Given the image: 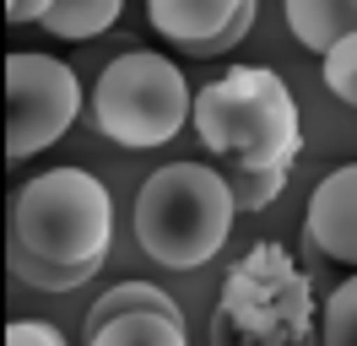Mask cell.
Wrapping results in <instances>:
<instances>
[{
	"instance_id": "6da1fadb",
	"label": "cell",
	"mask_w": 357,
	"mask_h": 346,
	"mask_svg": "<svg viewBox=\"0 0 357 346\" xmlns=\"http://www.w3.org/2000/svg\"><path fill=\"white\" fill-rule=\"evenodd\" d=\"M114 233V200L87 168H49L11 195V276L38 292H70L98 276Z\"/></svg>"
},
{
	"instance_id": "7a4b0ae2",
	"label": "cell",
	"mask_w": 357,
	"mask_h": 346,
	"mask_svg": "<svg viewBox=\"0 0 357 346\" xmlns=\"http://www.w3.org/2000/svg\"><path fill=\"white\" fill-rule=\"evenodd\" d=\"M233 211L238 200H233L227 173L206 163H168L146 173L135 195V243L146 249V260L168 271H195L227 243Z\"/></svg>"
},
{
	"instance_id": "3957f363",
	"label": "cell",
	"mask_w": 357,
	"mask_h": 346,
	"mask_svg": "<svg viewBox=\"0 0 357 346\" xmlns=\"http://www.w3.org/2000/svg\"><path fill=\"white\" fill-rule=\"evenodd\" d=\"M195 135L244 168H287L303 146L298 103L266 65H233L222 82H206L195 98Z\"/></svg>"
},
{
	"instance_id": "277c9868",
	"label": "cell",
	"mask_w": 357,
	"mask_h": 346,
	"mask_svg": "<svg viewBox=\"0 0 357 346\" xmlns=\"http://www.w3.org/2000/svg\"><path fill=\"white\" fill-rule=\"evenodd\" d=\"M92 119L119 146H162L184 130V119H195V98L174 60L130 49L103 65L92 86Z\"/></svg>"
},
{
	"instance_id": "5b68a950",
	"label": "cell",
	"mask_w": 357,
	"mask_h": 346,
	"mask_svg": "<svg viewBox=\"0 0 357 346\" xmlns=\"http://www.w3.org/2000/svg\"><path fill=\"white\" fill-rule=\"evenodd\" d=\"M82 108V82L54 54H11L6 60V157L22 163L54 146Z\"/></svg>"
},
{
	"instance_id": "8992f818",
	"label": "cell",
	"mask_w": 357,
	"mask_h": 346,
	"mask_svg": "<svg viewBox=\"0 0 357 346\" xmlns=\"http://www.w3.org/2000/svg\"><path fill=\"white\" fill-rule=\"evenodd\" d=\"M244 0H146V22L190 54H222L233 49V22Z\"/></svg>"
},
{
	"instance_id": "52a82bcc",
	"label": "cell",
	"mask_w": 357,
	"mask_h": 346,
	"mask_svg": "<svg viewBox=\"0 0 357 346\" xmlns=\"http://www.w3.org/2000/svg\"><path fill=\"white\" fill-rule=\"evenodd\" d=\"M309 243L325 260L357 265V163L325 173L309 195Z\"/></svg>"
},
{
	"instance_id": "ba28073f",
	"label": "cell",
	"mask_w": 357,
	"mask_h": 346,
	"mask_svg": "<svg viewBox=\"0 0 357 346\" xmlns=\"http://www.w3.org/2000/svg\"><path fill=\"white\" fill-rule=\"evenodd\" d=\"M282 11L292 38L314 54H331L341 38L357 33V0H282Z\"/></svg>"
},
{
	"instance_id": "9c48e42d",
	"label": "cell",
	"mask_w": 357,
	"mask_h": 346,
	"mask_svg": "<svg viewBox=\"0 0 357 346\" xmlns=\"http://www.w3.org/2000/svg\"><path fill=\"white\" fill-rule=\"evenodd\" d=\"M125 314H168V319H184L178 314V303L162 292V287H152V281H119V287H109L103 298L92 303L87 314V336H98L103 324L125 319Z\"/></svg>"
},
{
	"instance_id": "30bf717a",
	"label": "cell",
	"mask_w": 357,
	"mask_h": 346,
	"mask_svg": "<svg viewBox=\"0 0 357 346\" xmlns=\"http://www.w3.org/2000/svg\"><path fill=\"white\" fill-rule=\"evenodd\" d=\"M87 346H184V319L168 314H125V319L103 324Z\"/></svg>"
},
{
	"instance_id": "8fae6325",
	"label": "cell",
	"mask_w": 357,
	"mask_h": 346,
	"mask_svg": "<svg viewBox=\"0 0 357 346\" xmlns=\"http://www.w3.org/2000/svg\"><path fill=\"white\" fill-rule=\"evenodd\" d=\"M125 11V0H54L44 27L54 38H98L103 27H114Z\"/></svg>"
},
{
	"instance_id": "7c38bea8",
	"label": "cell",
	"mask_w": 357,
	"mask_h": 346,
	"mask_svg": "<svg viewBox=\"0 0 357 346\" xmlns=\"http://www.w3.org/2000/svg\"><path fill=\"white\" fill-rule=\"evenodd\" d=\"M227 184H233V200L244 211H266L271 200L282 195V184H287V168H244V163H233Z\"/></svg>"
},
{
	"instance_id": "4fadbf2b",
	"label": "cell",
	"mask_w": 357,
	"mask_h": 346,
	"mask_svg": "<svg viewBox=\"0 0 357 346\" xmlns=\"http://www.w3.org/2000/svg\"><path fill=\"white\" fill-rule=\"evenodd\" d=\"M325 346H357V276L341 281L325 303Z\"/></svg>"
},
{
	"instance_id": "5bb4252c",
	"label": "cell",
	"mask_w": 357,
	"mask_h": 346,
	"mask_svg": "<svg viewBox=\"0 0 357 346\" xmlns=\"http://www.w3.org/2000/svg\"><path fill=\"white\" fill-rule=\"evenodd\" d=\"M325 86H331L341 103L357 108V33H352V38H341L331 54H325Z\"/></svg>"
},
{
	"instance_id": "9a60e30c",
	"label": "cell",
	"mask_w": 357,
	"mask_h": 346,
	"mask_svg": "<svg viewBox=\"0 0 357 346\" xmlns=\"http://www.w3.org/2000/svg\"><path fill=\"white\" fill-rule=\"evenodd\" d=\"M6 346H66V336L44 319H17L6 330Z\"/></svg>"
},
{
	"instance_id": "2e32d148",
	"label": "cell",
	"mask_w": 357,
	"mask_h": 346,
	"mask_svg": "<svg viewBox=\"0 0 357 346\" xmlns=\"http://www.w3.org/2000/svg\"><path fill=\"white\" fill-rule=\"evenodd\" d=\"M54 0H6V22H44Z\"/></svg>"
}]
</instances>
